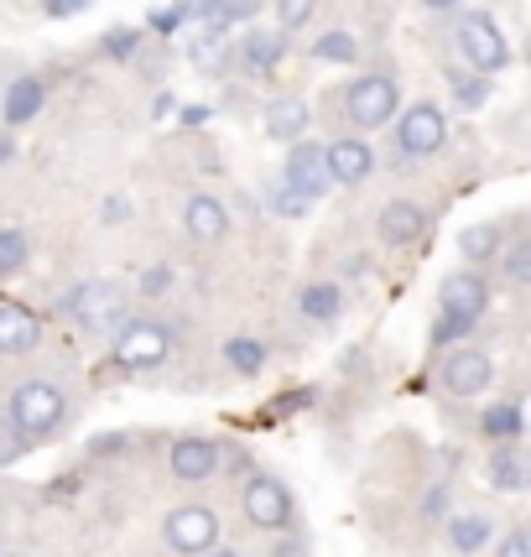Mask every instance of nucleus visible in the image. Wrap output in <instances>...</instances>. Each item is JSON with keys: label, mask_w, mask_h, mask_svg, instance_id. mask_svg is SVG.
<instances>
[{"label": "nucleus", "mask_w": 531, "mask_h": 557, "mask_svg": "<svg viewBox=\"0 0 531 557\" xmlns=\"http://www.w3.org/2000/svg\"><path fill=\"white\" fill-rule=\"evenodd\" d=\"M484 302H490V292H484L480 271H454L443 282V318H437V329H433V344L464 339L484 318Z\"/></svg>", "instance_id": "obj_1"}, {"label": "nucleus", "mask_w": 531, "mask_h": 557, "mask_svg": "<svg viewBox=\"0 0 531 557\" xmlns=\"http://www.w3.org/2000/svg\"><path fill=\"white\" fill-rule=\"evenodd\" d=\"M63 422V391L52 386V381H26L16 386L11 396V428L22 437H37V433H52Z\"/></svg>", "instance_id": "obj_2"}, {"label": "nucleus", "mask_w": 531, "mask_h": 557, "mask_svg": "<svg viewBox=\"0 0 531 557\" xmlns=\"http://www.w3.org/2000/svg\"><path fill=\"white\" fill-rule=\"evenodd\" d=\"M396 104H402V95H396V84H391L386 73H365V78H355V84L344 89V115L360 125V131L386 125L391 115H396Z\"/></svg>", "instance_id": "obj_3"}, {"label": "nucleus", "mask_w": 531, "mask_h": 557, "mask_svg": "<svg viewBox=\"0 0 531 557\" xmlns=\"http://www.w3.org/2000/svg\"><path fill=\"white\" fill-rule=\"evenodd\" d=\"M459 52H464V63H469L474 73H501L510 63L506 32L490 22L484 11H474V16H464L459 22Z\"/></svg>", "instance_id": "obj_4"}, {"label": "nucleus", "mask_w": 531, "mask_h": 557, "mask_svg": "<svg viewBox=\"0 0 531 557\" xmlns=\"http://www.w3.org/2000/svg\"><path fill=\"white\" fill-rule=\"evenodd\" d=\"M443 141H448V121H443L437 104H411L407 115L396 121V146H402V157H433Z\"/></svg>", "instance_id": "obj_5"}, {"label": "nucleus", "mask_w": 531, "mask_h": 557, "mask_svg": "<svg viewBox=\"0 0 531 557\" xmlns=\"http://www.w3.org/2000/svg\"><path fill=\"white\" fill-rule=\"evenodd\" d=\"M168 349H172V334L162 323H125L121 339H115V360L125 370H157L168 360Z\"/></svg>", "instance_id": "obj_6"}, {"label": "nucleus", "mask_w": 531, "mask_h": 557, "mask_svg": "<svg viewBox=\"0 0 531 557\" xmlns=\"http://www.w3.org/2000/svg\"><path fill=\"white\" fill-rule=\"evenodd\" d=\"M245 521L250 527H261V532H282L292 521V495L282 480H271V474H256L250 485H245Z\"/></svg>", "instance_id": "obj_7"}, {"label": "nucleus", "mask_w": 531, "mask_h": 557, "mask_svg": "<svg viewBox=\"0 0 531 557\" xmlns=\"http://www.w3.org/2000/svg\"><path fill=\"white\" fill-rule=\"evenodd\" d=\"M121 308H125V292L115 287V282H84V287H73V297H69V313H73V323L78 329H110L115 318H121Z\"/></svg>", "instance_id": "obj_8"}, {"label": "nucleus", "mask_w": 531, "mask_h": 557, "mask_svg": "<svg viewBox=\"0 0 531 557\" xmlns=\"http://www.w3.org/2000/svg\"><path fill=\"white\" fill-rule=\"evenodd\" d=\"M282 188H292V194L302 198H323L329 194V168H323V146L313 141H292L287 151V168H282Z\"/></svg>", "instance_id": "obj_9"}, {"label": "nucleus", "mask_w": 531, "mask_h": 557, "mask_svg": "<svg viewBox=\"0 0 531 557\" xmlns=\"http://www.w3.org/2000/svg\"><path fill=\"white\" fill-rule=\"evenodd\" d=\"M168 542L177 553H209L219 542V516L209 506H177L168 516Z\"/></svg>", "instance_id": "obj_10"}, {"label": "nucleus", "mask_w": 531, "mask_h": 557, "mask_svg": "<svg viewBox=\"0 0 531 557\" xmlns=\"http://www.w3.org/2000/svg\"><path fill=\"white\" fill-rule=\"evenodd\" d=\"M443 386L454 391V396H480V391L495 386V364L484 349H459V355H448L443 364Z\"/></svg>", "instance_id": "obj_11"}, {"label": "nucleus", "mask_w": 531, "mask_h": 557, "mask_svg": "<svg viewBox=\"0 0 531 557\" xmlns=\"http://www.w3.org/2000/svg\"><path fill=\"white\" fill-rule=\"evenodd\" d=\"M172 474L183 485H203L219 474V443L214 437H177L172 443Z\"/></svg>", "instance_id": "obj_12"}, {"label": "nucleus", "mask_w": 531, "mask_h": 557, "mask_svg": "<svg viewBox=\"0 0 531 557\" xmlns=\"http://www.w3.org/2000/svg\"><path fill=\"white\" fill-rule=\"evenodd\" d=\"M323 168H329V183H365L370 168H375V151L365 141H355V136H344V141H334L323 151Z\"/></svg>", "instance_id": "obj_13"}, {"label": "nucleus", "mask_w": 531, "mask_h": 557, "mask_svg": "<svg viewBox=\"0 0 531 557\" xmlns=\"http://www.w3.org/2000/svg\"><path fill=\"white\" fill-rule=\"evenodd\" d=\"M42 344V323L16 302H0V355H32Z\"/></svg>", "instance_id": "obj_14"}, {"label": "nucleus", "mask_w": 531, "mask_h": 557, "mask_svg": "<svg viewBox=\"0 0 531 557\" xmlns=\"http://www.w3.org/2000/svg\"><path fill=\"white\" fill-rule=\"evenodd\" d=\"M183 219H188V235H194V240H203V245H214V240H224V235H230V214H224V203H219V198H209V194L188 198Z\"/></svg>", "instance_id": "obj_15"}, {"label": "nucleus", "mask_w": 531, "mask_h": 557, "mask_svg": "<svg viewBox=\"0 0 531 557\" xmlns=\"http://www.w3.org/2000/svg\"><path fill=\"white\" fill-rule=\"evenodd\" d=\"M422 230H428V214H422L411 198H396V203L381 209V240L386 245H411Z\"/></svg>", "instance_id": "obj_16"}, {"label": "nucleus", "mask_w": 531, "mask_h": 557, "mask_svg": "<svg viewBox=\"0 0 531 557\" xmlns=\"http://www.w3.org/2000/svg\"><path fill=\"white\" fill-rule=\"evenodd\" d=\"M308 131V104L297 95H282L266 104V136H276V141H297Z\"/></svg>", "instance_id": "obj_17"}, {"label": "nucleus", "mask_w": 531, "mask_h": 557, "mask_svg": "<svg viewBox=\"0 0 531 557\" xmlns=\"http://www.w3.org/2000/svg\"><path fill=\"white\" fill-rule=\"evenodd\" d=\"M42 104H48V84H42V78H16V84L5 89V104H0V110H5V125H26Z\"/></svg>", "instance_id": "obj_18"}, {"label": "nucleus", "mask_w": 531, "mask_h": 557, "mask_svg": "<svg viewBox=\"0 0 531 557\" xmlns=\"http://www.w3.org/2000/svg\"><path fill=\"white\" fill-rule=\"evenodd\" d=\"M282 32H245L240 37V63L250 73H271L276 63H282Z\"/></svg>", "instance_id": "obj_19"}, {"label": "nucleus", "mask_w": 531, "mask_h": 557, "mask_svg": "<svg viewBox=\"0 0 531 557\" xmlns=\"http://www.w3.org/2000/svg\"><path fill=\"white\" fill-rule=\"evenodd\" d=\"M480 433L490 437V443H516V437L527 433V417H521L516 401H501V407H490V412L480 417Z\"/></svg>", "instance_id": "obj_20"}, {"label": "nucleus", "mask_w": 531, "mask_h": 557, "mask_svg": "<svg viewBox=\"0 0 531 557\" xmlns=\"http://www.w3.org/2000/svg\"><path fill=\"white\" fill-rule=\"evenodd\" d=\"M302 318H313V323H334L338 313H344V292L334 287V282H313V287H302Z\"/></svg>", "instance_id": "obj_21"}, {"label": "nucleus", "mask_w": 531, "mask_h": 557, "mask_svg": "<svg viewBox=\"0 0 531 557\" xmlns=\"http://www.w3.org/2000/svg\"><path fill=\"white\" fill-rule=\"evenodd\" d=\"M484 542H490V516H448V547L454 553H480Z\"/></svg>", "instance_id": "obj_22"}, {"label": "nucleus", "mask_w": 531, "mask_h": 557, "mask_svg": "<svg viewBox=\"0 0 531 557\" xmlns=\"http://www.w3.org/2000/svg\"><path fill=\"white\" fill-rule=\"evenodd\" d=\"M484 480H490L495 490H506V495H516V490H527V459H521V454H510V448H501V454H490Z\"/></svg>", "instance_id": "obj_23"}, {"label": "nucleus", "mask_w": 531, "mask_h": 557, "mask_svg": "<svg viewBox=\"0 0 531 557\" xmlns=\"http://www.w3.org/2000/svg\"><path fill=\"white\" fill-rule=\"evenodd\" d=\"M459 250H464V261H474V267H480V261H495V256H501V230H495V224H469L459 235Z\"/></svg>", "instance_id": "obj_24"}, {"label": "nucleus", "mask_w": 531, "mask_h": 557, "mask_svg": "<svg viewBox=\"0 0 531 557\" xmlns=\"http://www.w3.org/2000/svg\"><path fill=\"white\" fill-rule=\"evenodd\" d=\"M26 261H32V245H26L22 230H0V282L22 276Z\"/></svg>", "instance_id": "obj_25"}, {"label": "nucleus", "mask_w": 531, "mask_h": 557, "mask_svg": "<svg viewBox=\"0 0 531 557\" xmlns=\"http://www.w3.org/2000/svg\"><path fill=\"white\" fill-rule=\"evenodd\" d=\"M448 89L459 99L464 110H480L490 99V73H464V69H448Z\"/></svg>", "instance_id": "obj_26"}, {"label": "nucleus", "mask_w": 531, "mask_h": 557, "mask_svg": "<svg viewBox=\"0 0 531 557\" xmlns=\"http://www.w3.org/2000/svg\"><path fill=\"white\" fill-rule=\"evenodd\" d=\"M313 58H323V63H360V42L349 32H323L313 42Z\"/></svg>", "instance_id": "obj_27"}, {"label": "nucleus", "mask_w": 531, "mask_h": 557, "mask_svg": "<svg viewBox=\"0 0 531 557\" xmlns=\"http://www.w3.org/2000/svg\"><path fill=\"white\" fill-rule=\"evenodd\" d=\"M224 360L235 364L240 375H261V364H266V349L256 339H230L224 344Z\"/></svg>", "instance_id": "obj_28"}, {"label": "nucleus", "mask_w": 531, "mask_h": 557, "mask_svg": "<svg viewBox=\"0 0 531 557\" xmlns=\"http://www.w3.org/2000/svg\"><path fill=\"white\" fill-rule=\"evenodd\" d=\"M506 276L516 282V287H527V282H531V240H521L506 256Z\"/></svg>", "instance_id": "obj_29"}, {"label": "nucleus", "mask_w": 531, "mask_h": 557, "mask_svg": "<svg viewBox=\"0 0 531 557\" xmlns=\"http://www.w3.org/2000/svg\"><path fill=\"white\" fill-rule=\"evenodd\" d=\"M313 5H318V0H282V5H276V16H282V32H297V26L313 16Z\"/></svg>", "instance_id": "obj_30"}, {"label": "nucleus", "mask_w": 531, "mask_h": 557, "mask_svg": "<svg viewBox=\"0 0 531 557\" xmlns=\"http://www.w3.org/2000/svg\"><path fill=\"white\" fill-rule=\"evenodd\" d=\"M136 42H141V32H136V26H115V32L104 37V52H110V58H131Z\"/></svg>", "instance_id": "obj_31"}, {"label": "nucleus", "mask_w": 531, "mask_h": 557, "mask_svg": "<svg viewBox=\"0 0 531 557\" xmlns=\"http://www.w3.org/2000/svg\"><path fill=\"white\" fill-rule=\"evenodd\" d=\"M271 203H276V214H287V219H297V214H308V203H313V198L292 194V188H276V198H271Z\"/></svg>", "instance_id": "obj_32"}, {"label": "nucleus", "mask_w": 531, "mask_h": 557, "mask_svg": "<svg viewBox=\"0 0 531 557\" xmlns=\"http://www.w3.org/2000/svg\"><path fill=\"white\" fill-rule=\"evenodd\" d=\"M42 11H48L52 22H63V16H78V11H89V0H42Z\"/></svg>", "instance_id": "obj_33"}, {"label": "nucleus", "mask_w": 531, "mask_h": 557, "mask_svg": "<svg viewBox=\"0 0 531 557\" xmlns=\"http://www.w3.org/2000/svg\"><path fill=\"white\" fill-rule=\"evenodd\" d=\"M495 557H531V536L527 532H510L506 542H501V553Z\"/></svg>", "instance_id": "obj_34"}, {"label": "nucleus", "mask_w": 531, "mask_h": 557, "mask_svg": "<svg viewBox=\"0 0 531 557\" xmlns=\"http://www.w3.org/2000/svg\"><path fill=\"white\" fill-rule=\"evenodd\" d=\"M177 26H183V11H177V5H172V11H162V16H151V32H162V37H168V32H177Z\"/></svg>", "instance_id": "obj_35"}, {"label": "nucleus", "mask_w": 531, "mask_h": 557, "mask_svg": "<svg viewBox=\"0 0 531 557\" xmlns=\"http://www.w3.org/2000/svg\"><path fill=\"white\" fill-rule=\"evenodd\" d=\"M168 282H172V271H168V267H157V271H146V276H141V287H146V292H168Z\"/></svg>", "instance_id": "obj_36"}, {"label": "nucleus", "mask_w": 531, "mask_h": 557, "mask_svg": "<svg viewBox=\"0 0 531 557\" xmlns=\"http://www.w3.org/2000/svg\"><path fill=\"white\" fill-rule=\"evenodd\" d=\"M16 454H22V437H5V433H0V463H11Z\"/></svg>", "instance_id": "obj_37"}, {"label": "nucleus", "mask_w": 531, "mask_h": 557, "mask_svg": "<svg viewBox=\"0 0 531 557\" xmlns=\"http://www.w3.org/2000/svg\"><path fill=\"white\" fill-rule=\"evenodd\" d=\"M443 506H448V490L437 485L433 495H428V516H433V521H437V516H443Z\"/></svg>", "instance_id": "obj_38"}, {"label": "nucleus", "mask_w": 531, "mask_h": 557, "mask_svg": "<svg viewBox=\"0 0 531 557\" xmlns=\"http://www.w3.org/2000/svg\"><path fill=\"white\" fill-rule=\"evenodd\" d=\"M209 121V110H203V104H188V110H183V125H203Z\"/></svg>", "instance_id": "obj_39"}, {"label": "nucleus", "mask_w": 531, "mask_h": 557, "mask_svg": "<svg viewBox=\"0 0 531 557\" xmlns=\"http://www.w3.org/2000/svg\"><path fill=\"white\" fill-rule=\"evenodd\" d=\"M428 5H433V11H454L459 0H428Z\"/></svg>", "instance_id": "obj_40"}, {"label": "nucleus", "mask_w": 531, "mask_h": 557, "mask_svg": "<svg viewBox=\"0 0 531 557\" xmlns=\"http://www.w3.org/2000/svg\"><path fill=\"white\" fill-rule=\"evenodd\" d=\"M5 157H11V136H0V162H5Z\"/></svg>", "instance_id": "obj_41"}, {"label": "nucleus", "mask_w": 531, "mask_h": 557, "mask_svg": "<svg viewBox=\"0 0 531 557\" xmlns=\"http://www.w3.org/2000/svg\"><path fill=\"white\" fill-rule=\"evenodd\" d=\"M203 557H240V553H214V547H209V553H203Z\"/></svg>", "instance_id": "obj_42"}, {"label": "nucleus", "mask_w": 531, "mask_h": 557, "mask_svg": "<svg viewBox=\"0 0 531 557\" xmlns=\"http://www.w3.org/2000/svg\"><path fill=\"white\" fill-rule=\"evenodd\" d=\"M11 557H16V553H11Z\"/></svg>", "instance_id": "obj_43"}]
</instances>
